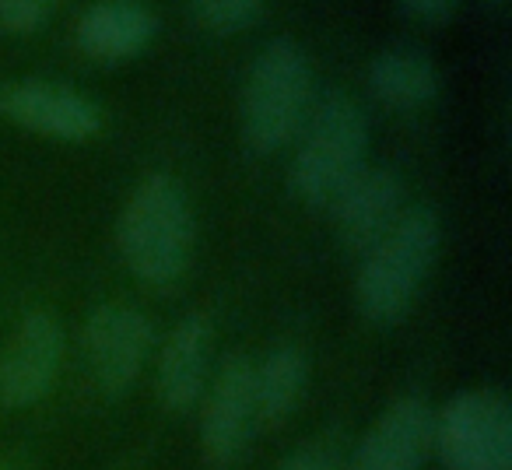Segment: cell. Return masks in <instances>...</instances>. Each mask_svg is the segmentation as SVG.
<instances>
[{"label": "cell", "instance_id": "obj_1", "mask_svg": "<svg viewBox=\"0 0 512 470\" xmlns=\"http://www.w3.org/2000/svg\"><path fill=\"white\" fill-rule=\"evenodd\" d=\"M439 246V214L425 204L404 207L390 232L362 257L355 295L365 320L379 327L404 320L439 260Z\"/></svg>", "mask_w": 512, "mask_h": 470}, {"label": "cell", "instance_id": "obj_2", "mask_svg": "<svg viewBox=\"0 0 512 470\" xmlns=\"http://www.w3.org/2000/svg\"><path fill=\"white\" fill-rule=\"evenodd\" d=\"M120 253L137 281L169 288L186 274L193 257V211L186 190L165 172L148 176L120 214Z\"/></svg>", "mask_w": 512, "mask_h": 470}, {"label": "cell", "instance_id": "obj_3", "mask_svg": "<svg viewBox=\"0 0 512 470\" xmlns=\"http://www.w3.org/2000/svg\"><path fill=\"white\" fill-rule=\"evenodd\" d=\"M369 120L362 106L341 92H327L309 106L302 137L292 158V193L309 207H330V200L365 169Z\"/></svg>", "mask_w": 512, "mask_h": 470}, {"label": "cell", "instance_id": "obj_4", "mask_svg": "<svg viewBox=\"0 0 512 470\" xmlns=\"http://www.w3.org/2000/svg\"><path fill=\"white\" fill-rule=\"evenodd\" d=\"M313 106V64L292 39H271L249 64L242 88V137L256 155L281 151Z\"/></svg>", "mask_w": 512, "mask_h": 470}, {"label": "cell", "instance_id": "obj_5", "mask_svg": "<svg viewBox=\"0 0 512 470\" xmlns=\"http://www.w3.org/2000/svg\"><path fill=\"white\" fill-rule=\"evenodd\" d=\"M432 449L446 470H512V407L498 390L453 397L432 425Z\"/></svg>", "mask_w": 512, "mask_h": 470}, {"label": "cell", "instance_id": "obj_6", "mask_svg": "<svg viewBox=\"0 0 512 470\" xmlns=\"http://www.w3.org/2000/svg\"><path fill=\"white\" fill-rule=\"evenodd\" d=\"M151 351V323L141 309L106 302L85 323V365L106 397H123L137 383Z\"/></svg>", "mask_w": 512, "mask_h": 470}, {"label": "cell", "instance_id": "obj_7", "mask_svg": "<svg viewBox=\"0 0 512 470\" xmlns=\"http://www.w3.org/2000/svg\"><path fill=\"white\" fill-rule=\"evenodd\" d=\"M260 425L253 393V362L246 355L225 358L214 386L207 390L204 421H200V446L204 456L218 467L239 460L253 428Z\"/></svg>", "mask_w": 512, "mask_h": 470}, {"label": "cell", "instance_id": "obj_8", "mask_svg": "<svg viewBox=\"0 0 512 470\" xmlns=\"http://www.w3.org/2000/svg\"><path fill=\"white\" fill-rule=\"evenodd\" d=\"M0 113L11 123L50 141H88L102 130V113L92 99L50 81H18L0 92Z\"/></svg>", "mask_w": 512, "mask_h": 470}, {"label": "cell", "instance_id": "obj_9", "mask_svg": "<svg viewBox=\"0 0 512 470\" xmlns=\"http://www.w3.org/2000/svg\"><path fill=\"white\" fill-rule=\"evenodd\" d=\"M64 358V330L50 313H29L0 358V400L32 407L53 390Z\"/></svg>", "mask_w": 512, "mask_h": 470}, {"label": "cell", "instance_id": "obj_10", "mask_svg": "<svg viewBox=\"0 0 512 470\" xmlns=\"http://www.w3.org/2000/svg\"><path fill=\"white\" fill-rule=\"evenodd\" d=\"M404 211V183L386 165H365L334 200V228L341 246H348L355 257H365L372 246L393 228V221Z\"/></svg>", "mask_w": 512, "mask_h": 470}, {"label": "cell", "instance_id": "obj_11", "mask_svg": "<svg viewBox=\"0 0 512 470\" xmlns=\"http://www.w3.org/2000/svg\"><path fill=\"white\" fill-rule=\"evenodd\" d=\"M435 414L421 397L390 404L369 428L355 456V470H421L432 453Z\"/></svg>", "mask_w": 512, "mask_h": 470}, {"label": "cell", "instance_id": "obj_12", "mask_svg": "<svg viewBox=\"0 0 512 470\" xmlns=\"http://www.w3.org/2000/svg\"><path fill=\"white\" fill-rule=\"evenodd\" d=\"M155 32L158 18L144 0H99L81 15L78 46L85 57L120 64L148 50Z\"/></svg>", "mask_w": 512, "mask_h": 470}, {"label": "cell", "instance_id": "obj_13", "mask_svg": "<svg viewBox=\"0 0 512 470\" xmlns=\"http://www.w3.org/2000/svg\"><path fill=\"white\" fill-rule=\"evenodd\" d=\"M211 369V323L190 313L176 323L158 358V397L169 411H190L207 390Z\"/></svg>", "mask_w": 512, "mask_h": 470}, {"label": "cell", "instance_id": "obj_14", "mask_svg": "<svg viewBox=\"0 0 512 470\" xmlns=\"http://www.w3.org/2000/svg\"><path fill=\"white\" fill-rule=\"evenodd\" d=\"M369 88L383 106L414 113V109L432 106L442 78L428 50L414 43H397L376 53V60L369 64Z\"/></svg>", "mask_w": 512, "mask_h": 470}, {"label": "cell", "instance_id": "obj_15", "mask_svg": "<svg viewBox=\"0 0 512 470\" xmlns=\"http://www.w3.org/2000/svg\"><path fill=\"white\" fill-rule=\"evenodd\" d=\"M309 383V358L292 344H281L260 365H253L256 414L264 425H281L299 407Z\"/></svg>", "mask_w": 512, "mask_h": 470}, {"label": "cell", "instance_id": "obj_16", "mask_svg": "<svg viewBox=\"0 0 512 470\" xmlns=\"http://www.w3.org/2000/svg\"><path fill=\"white\" fill-rule=\"evenodd\" d=\"M193 18L214 36L242 32L264 15L267 0H190Z\"/></svg>", "mask_w": 512, "mask_h": 470}, {"label": "cell", "instance_id": "obj_17", "mask_svg": "<svg viewBox=\"0 0 512 470\" xmlns=\"http://www.w3.org/2000/svg\"><path fill=\"white\" fill-rule=\"evenodd\" d=\"M60 0H0V32L8 36H36L46 29Z\"/></svg>", "mask_w": 512, "mask_h": 470}, {"label": "cell", "instance_id": "obj_18", "mask_svg": "<svg viewBox=\"0 0 512 470\" xmlns=\"http://www.w3.org/2000/svg\"><path fill=\"white\" fill-rule=\"evenodd\" d=\"M397 8H400V15H407L411 22L442 29V25H449L456 18L460 0H397Z\"/></svg>", "mask_w": 512, "mask_h": 470}, {"label": "cell", "instance_id": "obj_19", "mask_svg": "<svg viewBox=\"0 0 512 470\" xmlns=\"http://www.w3.org/2000/svg\"><path fill=\"white\" fill-rule=\"evenodd\" d=\"M278 470H337V467L327 453H320V449H299V453L288 456Z\"/></svg>", "mask_w": 512, "mask_h": 470}, {"label": "cell", "instance_id": "obj_20", "mask_svg": "<svg viewBox=\"0 0 512 470\" xmlns=\"http://www.w3.org/2000/svg\"><path fill=\"white\" fill-rule=\"evenodd\" d=\"M491 8H505V4H509V0H488Z\"/></svg>", "mask_w": 512, "mask_h": 470}, {"label": "cell", "instance_id": "obj_21", "mask_svg": "<svg viewBox=\"0 0 512 470\" xmlns=\"http://www.w3.org/2000/svg\"><path fill=\"white\" fill-rule=\"evenodd\" d=\"M0 470H15V467H8V463H4V460H0Z\"/></svg>", "mask_w": 512, "mask_h": 470}]
</instances>
